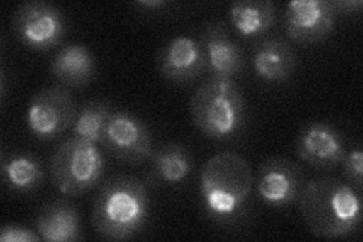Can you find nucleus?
I'll list each match as a JSON object with an SVG mask.
<instances>
[{
    "label": "nucleus",
    "mask_w": 363,
    "mask_h": 242,
    "mask_svg": "<svg viewBox=\"0 0 363 242\" xmlns=\"http://www.w3.org/2000/svg\"><path fill=\"white\" fill-rule=\"evenodd\" d=\"M253 170L238 153L212 156L200 172V204L203 215L223 229H240L250 215Z\"/></svg>",
    "instance_id": "obj_1"
},
{
    "label": "nucleus",
    "mask_w": 363,
    "mask_h": 242,
    "mask_svg": "<svg viewBox=\"0 0 363 242\" xmlns=\"http://www.w3.org/2000/svg\"><path fill=\"white\" fill-rule=\"evenodd\" d=\"M297 200L303 221L318 238H348L362 224L360 192L347 182L335 177L306 182Z\"/></svg>",
    "instance_id": "obj_2"
},
{
    "label": "nucleus",
    "mask_w": 363,
    "mask_h": 242,
    "mask_svg": "<svg viewBox=\"0 0 363 242\" xmlns=\"http://www.w3.org/2000/svg\"><path fill=\"white\" fill-rule=\"evenodd\" d=\"M152 202L145 182L133 176H113L100 187L91 221L109 241H126L141 233L150 220Z\"/></svg>",
    "instance_id": "obj_3"
},
{
    "label": "nucleus",
    "mask_w": 363,
    "mask_h": 242,
    "mask_svg": "<svg viewBox=\"0 0 363 242\" xmlns=\"http://www.w3.org/2000/svg\"><path fill=\"white\" fill-rule=\"evenodd\" d=\"M196 128L209 140L232 143L247 128V101L235 79L212 77L201 84L189 103Z\"/></svg>",
    "instance_id": "obj_4"
},
{
    "label": "nucleus",
    "mask_w": 363,
    "mask_h": 242,
    "mask_svg": "<svg viewBox=\"0 0 363 242\" xmlns=\"http://www.w3.org/2000/svg\"><path fill=\"white\" fill-rule=\"evenodd\" d=\"M105 175V158L97 144L72 136L61 143L50 159V180L67 197L97 187Z\"/></svg>",
    "instance_id": "obj_5"
},
{
    "label": "nucleus",
    "mask_w": 363,
    "mask_h": 242,
    "mask_svg": "<svg viewBox=\"0 0 363 242\" xmlns=\"http://www.w3.org/2000/svg\"><path fill=\"white\" fill-rule=\"evenodd\" d=\"M13 29L26 49L48 52L62 43L67 33V20L62 11L53 4L30 0L16 9Z\"/></svg>",
    "instance_id": "obj_6"
},
{
    "label": "nucleus",
    "mask_w": 363,
    "mask_h": 242,
    "mask_svg": "<svg viewBox=\"0 0 363 242\" xmlns=\"http://www.w3.org/2000/svg\"><path fill=\"white\" fill-rule=\"evenodd\" d=\"M76 115V101L64 87L45 88L29 101L28 129L37 140L52 141L73 128Z\"/></svg>",
    "instance_id": "obj_7"
},
{
    "label": "nucleus",
    "mask_w": 363,
    "mask_h": 242,
    "mask_svg": "<svg viewBox=\"0 0 363 242\" xmlns=\"http://www.w3.org/2000/svg\"><path fill=\"white\" fill-rule=\"evenodd\" d=\"M100 144L120 163L130 165L145 163L153 152L149 126L128 111H113Z\"/></svg>",
    "instance_id": "obj_8"
},
{
    "label": "nucleus",
    "mask_w": 363,
    "mask_h": 242,
    "mask_svg": "<svg viewBox=\"0 0 363 242\" xmlns=\"http://www.w3.org/2000/svg\"><path fill=\"white\" fill-rule=\"evenodd\" d=\"M336 20L332 0H292L283 13V29L294 43L316 44L328 38Z\"/></svg>",
    "instance_id": "obj_9"
},
{
    "label": "nucleus",
    "mask_w": 363,
    "mask_h": 242,
    "mask_svg": "<svg viewBox=\"0 0 363 242\" xmlns=\"http://www.w3.org/2000/svg\"><path fill=\"white\" fill-rule=\"evenodd\" d=\"M300 165L285 158H271L259 167L256 177L257 197L272 209H286L297 202L304 185Z\"/></svg>",
    "instance_id": "obj_10"
},
{
    "label": "nucleus",
    "mask_w": 363,
    "mask_h": 242,
    "mask_svg": "<svg viewBox=\"0 0 363 242\" xmlns=\"http://www.w3.org/2000/svg\"><path fill=\"white\" fill-rule=\"evenodd\" d=\"M201 48L206 56V68L212 77L235 79L245 70L244 50L229 32L223 20H209L200 31Z\"/></svg>",
    "instance_id": "obj_11"
},
{
    "label": "nucleus",
    "mask_w": 363,
    "mask_h": 242,
    "mask_svg": "<svg viewBox=\"0 0 363 242\" xmlns=\"http://www.w3.org/2000/svg\"><path fill=\"white\" fill-rule=\"evenodd\" d=\"M295 153L316 170H330L340 165L347 153L344 133L325 121L306 124L295 140Z\"/></svg>",
    "instance_id": "obj_12"
},
{
    "label": "nucleus",
    "mask_w": 363,
    "mask_h": 242,
    "mask_svg": "<svg viewBox=\"0 0 363 242\" xmlns=\"http://www.w3.org/2000/svg\"><path fill=\"white\" fill-rule=\"evenodd\" d=\"M156 64L161 76L176 85L194 82L208 70L201 43L189 35H177L167 41L157 53Z\"/></svg>",
    "instance_id": "obj_13"
},
{
    "label": "nucleus",
    "mask_w": 363,
    "mask_h": 242,
    "mask_svg": "<svg viewBox=\"0 0 363 242\" xmlns=\"http://www.w3.org/2000/svg\"><path fill=\"white\" fill-rule=\"evenodd\" d=\"M150 167L145 175V185L157 188L164 185H179L185 182L194 170V158L180 143H167L155 148Z\"/></svg>",
    "instance_id": "obj_14"
},
{
    "label": "nucleus",
    "mask_w": 363,
    "mask_h": 242,
    "mask_svg": "<svg viewBox=\"0 0 363 242\" xmlns=\"http://www.w3.org/2000/svg\"><path fill=\"white\" fill-rule=\"evenodd\" d=\"M252 61L256 75L269 84L288 82L297 68V55L288 41L279 37L257 40Z\"/></svg>",
    "instance_id": "obj_15"
},
{
    "label": "nucleus",
    "mask_w": 363,
    "mask_h": 242,
    "mask_svg": "<svg viewBox=\"0 0 363 242\" xmlns=\"http://www.w3.org/2000/svg\"><path fill=\"white\" fill-rule=\"evenodd\" d=\"M35 229L43 241L74 242L82 239L81 215L77 207L65 199L45 203L38 212Z\"/></svg>",
    "instance_id": "obj_16"
},
{
    "label": "nucleus",
    "mask_w": 363,
    "mask_h": 242,
    "mask_svg": "<svg viewBox=\"0 0 363 242\" xmlns=\"http://www.w3.org/2000/svg\"><path fill=\"white\" fill-rule=\"evenodd\" d=\"M50 70L60 84L82 89L96 73L94 55L84 44H68L55 55Z\"/></svg>",
    "instance_id": "obj_17"
},
{
    "label": "nucleus",
    "mask_w": 363,
    "mask_h": 242,
    "mask_svg": "<svg viewBox=\"0 0 363 242\" xmlns=\"http://www.w3.org/2000/svg\"><path fill=\"white\" fill-rule=\"evenodd\" d=\"M229 20L241 37H262L276 26L277 6L271 0H238L229 8Z\"/></svg>",
    "instance_id": "obj_18"
},
{
    "label": "nucleus",
    "mask_w": 363,
    "mask_h": 242,
    "mask_svg": "<svg viewBox=\"0 0 363 242\" xmlns=\"http://www.w3.org/2000/svg\"><path fill=\"white\" fill-rule=\"evenodd\" d=\"M2 180L14 195H28L40 189L44 182V167L38 156L29 152L5 155L2 158Z\"/></svg>",
    "instance_id": "obj_19"
},
{
    "label": "nucleus",
    "mask_w": 363,
    "mask_h": 242,
    "mask_svg": "<svg viewBox=\"0 0 363 242\" xmlns=\"http://www.w3.org/2000/svg\"><path fill=\"white\" fill-rule=\"evenodd\" d=\"M113 114L111 103L105 100H91L77 111L73 124V136L100 144L106 124Z\"/></svg>",
    "instance_id": "obj_20"
},
{
    "label": "nucleus",
    "mask_w": 363,
    "mask_h": 242,
    "mask_svg": "<svg viewBox=\"0 0 363 242\" xmlns=\"http://www.w3.org/2000/svg\"><path fill=\"white\" fill-rule=\"evenodd\" d=\"M344 170V175L348 183L357 192L362 194L363 189V152L360 147H353L350 152L345 153L342 163H340Z\"/></svg>",
    "instance_id": "obj_21"
},
{
    "label": "nucleus",
    "mask_w": 363,
    "mask_h": 242,
    "mask_svg": "<svg viewBox=\"0 0 363 242\" xmlns=\"http://www.w3.org/2000/svg\"><path fill=\"white\" fill-rule=\"evenodd\" d=\"M38 232L20 224H5L0 229V242H38Z\"/></svg>",
    "instance_id": "obj_22"
},
{
    "label": "nucleus",
    "mask_w": 363,
    "mask_h": 242,
    "mask_svg": "<svg viewBox=\"0 0 363 242\" xmlns=\"http://www.w3.org/2000/svg\"><path fill=\"white\" fill-rule=\"evenodd\" d=\"M332 4L335 6L337 17L359 14L363 8L362 0H332Z\"/></svg>",
    "instance_id": "obj_23"
},
{
    "label": "nucleus",
    "mask_w": 363,
    "mask_h": 242,
    "mask_svg": "<svg viewBox=\"0 0 363 242\" xmlns=\"http://www.w3.org/2000/svg\"><path fill=\"white\" fill-rule=\"evenodd\" d=\"M135 5L143 11H147V13H161L162 9L169 6V4L165 2V0H140Z\"/></svg>",
    "instance_id": "obj_24"
}]
</instances>
